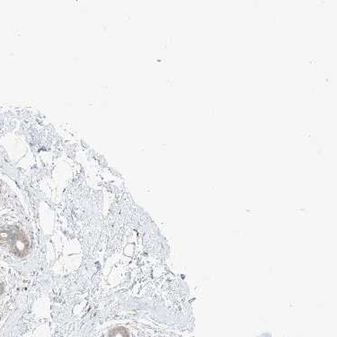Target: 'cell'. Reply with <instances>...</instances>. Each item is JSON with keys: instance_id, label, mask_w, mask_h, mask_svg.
I'll return each mask as SVG.
<instances>
[{"instance_id": "obj_1", "label": "cell", "mask_w": 337, "mask_h": 337, "mask_svg": "<svg viewBox=\"0 0 337 337\" xmlns=\"http://www.w3.org/2000/svg\"><path fill=\"white\" fill-rule=\"evenodd\" d=\"M109 337H129V334L123 327H116L109 333Z\"/></svg>"}]
</instances>
